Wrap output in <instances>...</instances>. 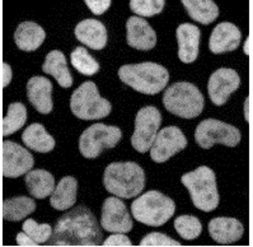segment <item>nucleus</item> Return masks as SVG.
<instances>
[{
  "label": "nucleus",
  "instance_id": "nucleus-34",
  "mask_svg": "<svg viewBox=\"0 0 253 247\" xmlns=\"http://www.w3.org/2000/svg\"><path fill=\"white\" fill-rule=\"evenodd\" d=\"M85 4L92 13L101 15L111 6V0H85Z\"/></svg>",
  "mask_w": 253,
  "mask_h": 247
},
{
  "label": "nucleus",
  "instance_id": "nucleus-13",
  "mask_svg": "<svg viewBox=\"0 0 253 247\" xmlns=\"http://www.w3.org/2000/svg\"><path fill=\"white\" fill-rule=\"evenodd\" d=\"M101 227L112 233H127L132 229V220L126 205L117 198H107L102 206Z\"/></svg>",
  "mask_w": 253,
  "mask_h": 247
},
{
  "label": "nucleus",
  "instance_id": "nucleus-35",
  "mask_svg": "<svg viewBox=\"0 0 253 247\" xmlns=\"http://www.w3.org/2000/svg\"><path fill=\"white\" fill-rule=\"evenodd\" d=\"M103 246H132V244L127 236H124V233H116L103 241Z\"/></svg>",
  "mask_w": 253,
  "mask_h": 247
},
{
  "label": "nucleus",
  "instance_id": "nucleus-2",
  "mask_svg": "<svg viewBox=\"0 0 253 247\" xmlns=\"http://www.w3.org/2000/svg\"><path fill=\"white\" fill-rule=\"evenodd\" d=\"M103 185L108 193L131 199L145 188V173L135 162H113L104 170Z\"/></svg>",
  "mask_w": 253,
  "mask_h": 247
},
{
  "label": "nucleus",
  "instance_id": "nucleus-37",
  "mask_svg": "<svg viewBox=\"0 0 253 247\" xmlns=\"http://www.w3.org/2000/svg\"><path fill=\"white\" fill-rule=\"evenodd\" d=\"M12 68H10V65L8 63H4L3 64V87L5 88V87L9 86L10 81H12Z\"/></svg>",
  "mask_w": 253,
  "mask_h": 247
},
{
  "label": "nucleus",
  "instance_id": "nucleus-20",
  "mask_svg": "<svg viewBox=\"0 0 253 247\" xmlns=\"http://www.w3.org/2000/svg\"><path fill=\"white\" fill-rule=\"evenodd\" d=\"M75 37L93 50H102L107 44V30L97 19H84L77 24Z\"/></svg>",
  "mask_w": 253,
  "mask_h": 247
},
{
  "label": "nucleus",
  "instance_id": "nucleus-14",
  "mask_svg": "<svg viewBox=\"0 0 253 247\" xmlns=\"http://www.w3.org/2000/svg\"><path fill=\"white\" fill-rule=\"evenodd\" d=\"M241 86V77L235 70L228 68L217 69L209 79L208 92L215 106H223L233 92Z\"/></svg>",
  "mask_w": 253,
  "mask_h": 247
},
{
  "label": "nucleus",
  "instance_id": "nucleus-27",
  "mask_svg": "<svg viewBox=\"0 0 253 247\" xmlns=\"http://www.w3.org/2000/svg\"><path fill=\"white\" fill-rule=\"evenodd\" d=\"M36 210V202L28 197H15L3 201V218L9 222H19Z\"/></svg>",
  "mask_w": 253,
  "mask_h": 247
},
{
  "label": "nucleus",
  "instance_id": "nucleus-5",
  "mask_svg": "<svg viewBox=\"0 0 253 247\" xmlns=\"http://www.w3.org/2000/svg\"><path fill=\"white\" fill-rule=\"evenodd\" d=\"M203 93L188 82H177L163 96V104L170 113L182 119H194L204 110Z\"/></svg>",
  "mask_w": 253,
  "mask_h": 247
},
{
  "label": "nucleus",
  "instance_id": "nucleus-23",
  "mask_svg": "<svg viewBox=\"0 0 253 247\" xmlns=\"http://www.w3.org/2000/svg\"><path fill=\"white\" fill-rule=\"evenodd\" d=\"M78 181L72 177L66 176L60 180L57 186L55 188L54 193L51 194L50 204L56 210H66L70 209L77 201Z\"/></svg>",
  "mask_w": 253,
  "mask_h": 247
},
{
  "label": "nucleus",
  "instance_id": "nucleus-1",
  "mask_svg": "<svg viewBox=\"0 0 253 247\" xmlns=\"http://www.w3.org/2000/svg\"><path fill=\"white\" fill-rule=\"evenodd\" d=\"M101 244V226L94 214L84 205L60 218L48 240V246H99Z\"/></svg>",
  "mask_w": 253,
  "mask_h": 247
},
{
  "label": "nucleus",
  "instance_id": "nucleus-17",
  "mask_svg": "<svg viewBox=\"0 0 253 247\" xmlns=\"http://www.w3.org/2000/svg\"><path fill=\"white\" fill-rule=\"evenodd\" d=\"M209 233L217 244L230 245L243 237L244 227L242 222L235 218H214L209 223Z\"/></svg>",
  "mask_w": 253,
  "mask_h": 247
},
{
  "label": "nucleus",
  "instance_id": "nucleus-15",
  "mask_svg": "<svg viewBox=\"0 0 253 247\" xmlns=\"http://www.w3.org/2000/svg\"><path fill=\"white\" fill-rule=\"evenodd\" d=\"M126 40L128 46L136 50H152L157 44L155 31L140 17H130L126 22Z\"/></svg>",
  "mask_w": 253,
  "mask_h": 247
},
{
  "label": "nucleus",
  "instance_id": "nucleus-22",
  "mask_svg": "<svg viewBox=\"0 0 253 247\" xmlns=\"http://www.w3.org/2000/svg\"><path fill=\"white\" fill-rule=\"evenodd\" d=\"M42 70L46 74H50L57 81L63 88H69L73 86V77L69 72L65 55L59 50H52L48 52L42 65Z\"/></svg>",
  "mask_w": 253,
  "mask_h": 247
},
{
  "label": "nucleus",
  "instance_id": "nucleus-3",
  "mask_svg": "<svg viewBox=\"0 0 253 247\" xmlns=\"http://www.w3.org/2000/svg\"><path fill=\"white\" fill-rule=\"evenodd\" d=\"M119 77L126 86L149 96L162 92L169 81L167 69L155 63L124 65L119 69Z\"/></svg>",
  "mask_w": 253,
  "mask_h": 247
},
{
  "label": "nucleus",
  "instance_id": "nucleus-4",
  "mask_svg": "<svg viewBox=\"0 0 253 247\" xmlns=\"http://www.w3.org/2000/svg\"><path fill=\"white\" fill-rule=\"evenodd\" d=\"M182 184L190 191L191 200L197 209L211 211L219 205V193L216 179L211 168L201 166L192 172H187L181 177Z\"/></svg>",
  "mask_w": 253,
  "mask_h": 247
},
{
  "label": "nucleus",
  "instance_id": "nucleus-18",
  "mask_svg": "<svg viewBox=\"0 0 253 247\" xmlns=\"http://www.w3.org/2000/svg\"><path fill=\"white\" fill-rule=\"evenodd\" d=\"M178 57L182 63L191 64L199 56L200 30L191 23H183L177 28Z\"/></svg>",
  "mask_w": 253,
  "mask_h": 247
},
{
  "label": "nucleus",
  "instance_id": "nucleus-6",
  "mask_svg": "<svg viewBox=\"0 0 253 247\" xmlns=\"http://www.w3.org/2000/svg\"><path fill=\"white\" fill-rule=\"evenodd\" d=\"M176 204L159 191H148L131 204L135 219L150 227H161L172 218Z\"/></svg>",
  "mask_w": 253,
  "mask_h": 247
},
{
  "label": "nucleus",
  "instance_id": "nucleus-24",
  "mask_svg": "<svg viewBox=\"0 0 253 247\" xmlns=\"http://www.w3.org/2000/svg\"><path fill=\"white\" fill-rule=\"evenodd\" d=\"M24 181H26L28 193L36 199H45L55 190V179L48 171H30L26 173Z\"/></svg>",
  "mask_w": 253,
  "mask_h": 247
},
{
  "label": "nucleus",
  "instance_id": "nucleus-32",
  "mask_svg": "<svg viewBox=\"0 0 253 247\" xmlns=\"http://www.w3.org/2000/svg\"><path fill=\"white\" fill-rule=\"evenodd\" d=\"M166 1L164 0H131L130 8L132 12L141 17H153L163 10Z\"/></svg>",
  "mask_w": 253,
  "mask_h": 247
},
{
  "label": "nucleus",
  "instance_id": "nucleus-10",
  "mask_svg": "<svg viewBox=\"0 0 253 247\" xmlns=\"http://www.w3.org/2000/svg\"><path fill=\"white\" fill-rule=\"evenodd\" d=\"M161 124L162 115L158 108L154 106H146L141 108L135 117V130L131 137L134 149L140 153L150 150Z\"/></svg>",
  "mask_w": 253,
  "mask_h": 247
},
{
  "label": "nucleus",
  "instance_id": "nucleus-12",
  "mask_svg": "<svg viewBox=\"0 0 253 247\" xmlns=\"http://www.w3.org/2000/svg\"><path fill=\"white\" fill-rule=\"evenodd\" d=\"M35 166L33 155L27 149L14 142L5 140L3 143V176L17 179L26 175Z\"/></svg>",
  "mask_w": 253,
  "mask_h": 247
},
{
  "label": "nucleus",
  "instance_id": "nucleus-38",
  "mask_svg": "<svg viewBox=\"0 0 253 247\" xmlns=\"http://www.w3.org/2000/svg\"><path fill=\"white\" fill-rule=\"evenodd\" d=\"M248 101H250V99H246V102H244V116H246V120H250V117H248Z\"/></svg>",
  "mask_w": 253,
  "mask_h": 247
},
{
  "label": "nucleus",
  "instance_id": "nucleus-11",
  "mask_svg": "<svg viewBox=\"0 0 253 247\" xmlns=\"http://www.w3.org/2000/svg\"><path fill=\"white\" fill-rule=\"evenodd\" d=\"M187 147V139L177 126H168L158 131L150 148V157L157 163H163Z\"/></svg>",
  "mask_w": 253,
  "mask_h": 247
},
{
  "label": "nucleus",
  "instance_id": "nucleus-7",
  "mask_svg": "<svg viewBox=\"0 0 253 247\" xmlns=\"http://www.w3.org/2000/svg\"><path fill=\"white\" fill-rule=\"evenodd\" d=\"M70 108L78 119L98 120L107 117L112 106L99 96L98 88L93 82H84L72 95Z\"/></svg>",
  "mask_w": 253,
  "mask_h": 247
},
{
  "label": "nucleus",
  "instance_id": "nucleus-25",
  "mask_svg": "<svg viewBox=\"0 0 253 247\" xmlns=\"http://www.w3.org/2000/svg\"><path fill=\"white\" fill-rule=\"evenodd\" d=\"M23 143L39 153H48L55 148V139L46 131L42 124H31L22 134Z\"/></svg>",
  "mask_w": 253,
  "mask_h": 247
},
{
  "label": "nucleus",
  "instance_id": "nucleus-39",
  "mask_svg": "<svg viewBox=\"0 0 253 247\" xmlns=\"http://www.w3.org/2000/svg\"><path fill=\"white\" fill-rule=\"evenodd\" d=\"M248 42H250V39H247V41H246V45H244V52H246V55L250 54V51H248Z\"/></svg>",
  "mask_w": 253,
  "mask_h": 247
},
{
  "label": "nucleus",
  "instance_id": "nucleus-31",
  "mask_svg": "<svg viewBox=\"0 0 253 247\" xmlns=\"http://www.w3.org/2000/svg\"><path fill=\"white\" fill-rule=\"evenodd\" d=\"M22 229H23L24 233H27L33 241H36L39 245L48 242V240L52 236V228H51L50 224H39L36 220L33 219L26 220L22 226Z\"/></svg>",
  "mask_w": 253,
  "mask_h": 247
},
{
  "label": "nucleus",
  "instance_id": "nucleus-33",
  "mask_svg": "<svg viewBox=\"0 0 253 247\" xmlns=\"http://www.w3.org/2000/svg\"><path fill=\"white\" fill-rule=\"evenodd\" d=\"M140 246H181V244L164 233L154 232L145 236L140 241Z\"/></svg>",
  "mask_w": 253,
  "mask_h": 247
},
{
  "label": "nucleus",
  "instance_id": "nucleus-26",
  "mask_svg": "<svg viewBox=\"0 0 253 247\" xmlns=\"http://www.w3.org/2000/svg\"><path fill=\"white\" fill-rule=\"evenodd\" d=\"M188 15L201 24H210L219 17V8L211 0H182Z\"/></svg>",
  "mask_w": 253,
  "mask_h": 247
},
{
  "label": "nucleus",
  "instance_id": "nucleus-19",
  "mask_svg": "<svg viewBox=\"0 0 253 247\" xmlns=\"http://www.w3.org/2000/svg\"><path fill=\"white\" fill-rule=\"evenodd\" d=\"M52 84L45 77H33L27 83V96L31 104L40 113L47 115L52 111Z\"/></svg>",
  "mask_w": 253,
  "mask_h": 247
},
{
  "label": "nucleus",
  "instance_id": "nucleus-9",
  "mask_svg": "<svg viewBox=\"0 0 253 247\" xmlns=\"http://www.w3.org/2000/svg\"><path fill=\"white\" fill-rule=\"evenodd\" d=\"M122 133L116 126L93 124L83 131L79 139V150L85 158H97L103 149L113 148L121 140Z\"/></svg>",
  "mask_w": 253,
  "mask_h": 247
},
{
  "label": "nucleus",
  "instance_id": "nucleus-8",
  "mask_svg": "<svg viewBox=\"0 0 253 247\" xmlns=\"http://www.w3.org/2000/svg\"><path fill=\"white\" fill-rule=\"evenodd\" d=\"M195 139L203 149H210L215 144L237 147L241 143L242 134L238 128L220 120L208 119L201 121L195 131Z\"/></svg>",
  "mask_w": 253,
  "mask_h": 247
},
{
  "label": "nucleus",
  "instance_id": "nucleus-30",
  "mask_svg": "<svg viewBox=\"0 0 253 247\" xmlns=\"http://www.w3.org/2000/svg\"><path fill=\"white\" fill-rule=\"evenodd\" d=\"M173 226H174L177 233L188 241L199 237L203 231L201 222L199 220V218L194 217V215H179L174 219Z\"/></svg>",
  "mask_w": 253,
  "mask_h": 247
},
{
  "label": "nucleus",
  "instance_id": "nucleus-16",
  "mask_svg": "<svg viewBox=\"0 0 253 247\" xmlns=\"http://www.w3.org/2000/svg\"><path fill=\"white\" fill-rule=\"evenodd\" d=\"M242 40V33L235 24L230 22H221L212 30L209 48L214 54H224L238 49Z\"/></svg>",
  "mask_w": 253,
  "mask_h": 247
},
{
  "label": "nucleus",
  "instance_id": "nucleus-36",
  "mask_svg": "<svg viewBox=\"0 0 253 247\" xmlns=\"http://www.w3.org/2000/svg\"><path fill=\"white\" fill-rule=\"evenodd\" d=\"M17 244L19 246H39V244L36 241H33L32 238L24 232H19L17 235Z\"/></svg>",
  "mask_w": 253,
  "mask_h": 247
},
{
  "label": "nucleus",
  "instance_id": "nucleus-29",
  "mask_svg": "<svg viewBox=\"0 0 253 247\" xmlns=\"http://www.w3.org/2000/svg\"><path fill=\"white\" fill-rule=\"evenodd\" d=\"M72 59V64L78 72L81 74L90 77L94 75L95 73H98L99 64L97 63V60L93 56H90L89 52L84 48H77L70 55Z\"/></svg>",
  "mask_w": 253,
  "mask_h": 247
},
{
  "label": "nucleus",
  "instance_id": "nucleus-21",
  "mask_svg": "<svg viewBox=\"0 0 253 247\" xmlns=\"http://www.w3.org/2000/svg\"><path fill=\"white\" fill-rule=\"evenodd\" d=\"M46 33L40 24L35 22H23L14 32L15 45L22 51H35L43 44Z\"/></svg>",
  "mask_w": 253,
  "mask_h": 247
},
{
  "label": "nucleus",
  "instance_id": "nucleus-28",
  "mask_svg": "<svg viewBox=\"0 0 253 247\" xmlns=\"http://www.w3.org/2000/svg\"><path fill=\"white\" fill-rule=\"evenodd\" d=\"M27 121V108L21 102L10 103L3 120V137H9L18 131Z\"/></svg>",
  "mask_w": 253,
  "mask_h": 247
}]
</instances>
